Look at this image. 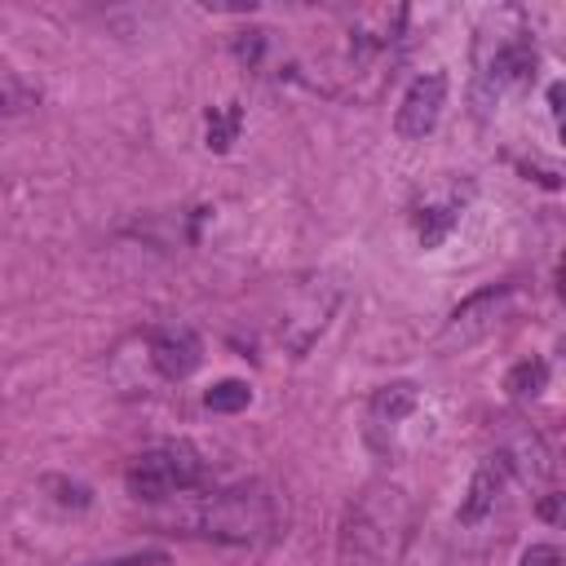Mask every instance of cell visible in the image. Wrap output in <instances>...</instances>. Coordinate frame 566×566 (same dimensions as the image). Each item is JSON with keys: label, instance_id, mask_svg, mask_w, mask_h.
Returning a JSON list of instances; mask_svg holds the SVG:
<instances>
[{"label": "cell", "instance_id": "1", "mask_svg": "<svg viewBox=\"0 0 566 566\" xmlns=\"http://www.w3.org/2000/svg\"><path fill=\"white\" fill-rule=\"evenodd\" d=\"M535 62H539V53H535V40H531V27L522 22V13H513V9L491 13L473 44L478 97L495 102L500 93L526 84L535 75Z\"/></svg>", "mask_w": 566, "mask_h": 566}, {"label": "cell", "instance_id": "2", "mask_svg": "<svg viewBox=\"0 0 566 566\" xmlns=\"http://www.w3.org/2000/svg\"><path fill=\"white\" fill-rule=\"evenodd\" d=\"M203 482V460L190 442H159L128 460L124 486L133 500H168Z\"/></svg>", "mask_w": 566, "mask_h": 566}, {"label": "cell", "instance_id": "3", "mask_svg": "<svg viewBox=\"0 0 566 566\" xmlns=\"http://www.w3.org/2000/svg\"><path fill=\"white\" fill-rule=\"evenodd\" d=\"M199 526H203V535L226 539V544H256V539H265L274 531V500L256 482L217 491L203 504Z\"/></svg>", "mask_w": 566, "mask_h": 566}, {"label": "cell", "instance_id": "4", "mask_svg": "<svg viewBox=\"0 0 566 566\" xmlns=\"http://www.w3.org/2000/svg\"><path fill=\"white\" fill-rule=\"evenodd\" d=\"M402 517H407V504L398 491H367L358 504H349L345 513V535H340V548L345 557H358V562H380L389 553V539L394 531H402Z\"/></svg>", "mask_w": 566, "mask_h": 566}, {"label": "cell", "instance_id": "5", "mask_svg": "<svg viewBox=\"0 0 566 566\" xmlns=\"http://www.w3.org/2000/svg\"><path fill=\"white\" fill-rule=\"evenodd\" d=\"M513 310H517V287H513V283L482 287V292H473L469 301H460V305L447 314L438 345H442V349H464V345L491 336L504 318H513Z\"/></svg>", "mask_w": 566, "mask_h": 566}, {"label": "cell", "instance_id": "6", "mask_svg": "<svg viewBox=\"0 0 566 566\" xmlns=\"http://www.w3.org/2000/svg\"><path fill=\"white\" fill-rule=\"evenodd\" d=\"M447 106V75L442 71H424L407 84L402 102H398V115H394V128L402 142H424L433 128H438V115Z\"/></svg>", "mask_w": 566, "mask_h": 566}, {"label": "cell", "instance_id": "7", "mask_svg": "<svg viewBox=\"0 0 566 566\" xmlns=\"http://www.w3.org/2000/svg\"><path fill=\"white\" fill-rule=\"evenodd\" d=\"M495 460L504 464V473H513L522 482H548L553 478V451H548L544 433L535 424H522V420H504Z\"/></svg>", "mask_w": 566, "mask_h": 566}, {"label": "cell", "instance_id": "8", "mask_svg": "<svg viewBox=\"0 0 566 566\" xmlns=\"http://www.w3.org/2000/svg\"><path fill=\"white\" fill-rule=\"evenodd\" d=\"M336 301H340V287H336V283H314V287H305V292H301L296 310H292V314L283 318V327H279L283 345H287L296 358H301V354L323 336V327H327V318H332Z\"/></svg>", "mask_w": 566, "mask_h": 566}, {"label": "cell", "instance_id": "9", "mask_svg": "<svg viewBox=\"0 0 566 566\" xmlns=\"http://www.w3.org/2000/svg\"><path fill=\"white\" fill-rule=\"evenodd\" d=\"M150 363L164 380H186L199 363H203V345L195 336V327L177 323V327H159L150 336Z\"/></svg>", "mask_w": 566, "mask_h": 566}, {"label": "cell", "instance_id": "10", "mask_svg": "<svg viewBox=\"0 0 566 566\" xmlns=\"http://www.w3.org/2000/svg\"><path fill=\"white\" fill-rule=\"evenodd\" d=\"M504 464L491 455V460H482L478 464V473H473V482H469V491H464V500H460V522H482L491 509H495V500H500V491H504Z\"/></svg>", "mask_w": 566, "mask_h": 566}, {"label": "cell", "instance_id": "11", "mask_svg": "<svg viewBox=\"0 0 566 566\" xmlns=\"http://www.w3.org/2000/svg\"><path fill=\"white\" fill-rule=\"evenodd\" d=\"M416 402H420V394H416L411 380H389V385H380V389L371 394V420L398 424V420H407V416L416 411Z\"/></svg>", "mask_w": 566, "mask_h": 566}, {"label": "cell", "instance_id": "12", "mask_svg": "<svg viewBox=\"0 0 566 566\" xmlns=\"http://www.w3.org/2000/svg\"><path fill=\"white\" fill-rule=\"evenodd\" d=\"M239 128H243V111H239V102L212 106V111H208V124H203V146H208L212 155H226L230 142L239 137Z\"/></svg>", "mask_w": 566, "mask_h": 566}, {"label": "cell", "instance_id": "13", "mask_svg": "<svg viewBox=\"0 0 566 566\" xmlns=\"http://www.w3.org/2000/svg\"><path fill=\"white\" fill-rule=\"evenodd\" d=\"M460 221V203H424L416 212V234H420V248H438Z\"/></svg>", "mask_w": 566, "mask_h": 566}, {"label": "cell", "instance_id": "14", "mask_svg": "<svg viewBox=\"0 0 566 566\" xmlns=\"http://www.w3.org/2000/svg\"><path fill=\"white\" fill-rule=\"evenodd\" d=\"M504 389L513 394V398H539L544 389H548V363L544 358H522L517 367H509V376H504Z\"/></svg>", "mask_w": 566, "mask_h": 566}, {"label": "cell", "instance_id": "15", "mask_svg": "<svg viewBox=\"0 0 566 566\" xmlns=\"http://www.w3.org/2000/svg\"><path fill=\"white\" fill-rule=\"evenodd\" d=\"M203 402H208V411L230 416V411H243V407L252 402V389H248V380H217V385L203 394Z\"/></svg>", "mask_w": 566, "mask_h": 566}, {"label": "cell", "instance_id": "16", "mask_svg": "<svg viewBox=\"0 0 566 566\" xmlns=\"http://www.w3.org/2000/svg\"><path fill=\"white\" fill-rule=\"evenodd\" d=\"M265 44H270V31H243V35H239V44H234V53H239L248 66H256V62H261V53H265Z\"/></svg>", "mask_w": 566, "mask_h": 566}, {"label": "cell", "instance_id": "17", "mask_svg": "<svg viewBox=\"0 0 566 566\" xmlns=\"http://www.w3.org/2000/svg\"><path fill=\"white\" fill-rule=\"evenodd\" d=\"M517 566H562V548L557 544H531Z\"/></svg>", "mask_w": 566, "mask_h": 566}, {"label": "cell", "instance_id": "18", "mask_svg": "<svg viewBox=\"0 0 566 566\" xmlns=\"http://www.w3.org/2000/svg\"><path fill=\"white\" fill-rule=\"evenodd\" d=\"M102 566H172V557L164 548H146V553H133V557H115V562H102Z\"/></svg>", "mask_w": 566, "mask_h": 566}, {"label": "cell", "instance_id": "19", "mask_svg": "<svg viewBox=\"0 0 566 566\" xmlns=\"http://www.w3.org/2000/svg\"><path fill=\"white\" fill-rule=\"evenodd\" d=\"M548 111H553V115H562V84H553V88H548Z\"/></svg>", "mask_w": 566, "mask_h": 566}, {"label": "cell", "instance_id": "20", "mask_svg": "<svg viewBox=\"0 0 566 566\" xmlns=\"http://www.w3.org/2000/svg\"><path fill=\"white\" fill-rule=\"evenodd\" d=\"M539 513H544V517H557V495H544V504H539Z\"/></svg>", "mask_w": 566, "mask_h": 566}, {"label": "cell", "instance_id": "21", "mask_svg": "<svg viewBox=\"0 0 566 566\" xmlns=\"http://www.w3.org/2000/svg\"><path fill=\"white\" fill-rule=\"evenodd\" d=\"M0 106H4V97H0Z\"/></svg>", "mask_w": 566, "mask_h": 566}]
</instances>
